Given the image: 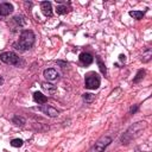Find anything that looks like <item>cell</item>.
I'll use <instances>...</instances> for the list:
<instances>
[{
	"label": "cell",
	"instance_id": "cell-1",
	"mask_svg": "<svg viewBox=\"0 0 152 152\" xmlns=\"http://www.w3.org/2000/svg\"><path fill=\"white\" fill-rule=\"evenodd\" d=\"M34 44V33L31 30H25L21 32L18 42L13 44V46L19 51H26L31 49Z\"/></svg>",
	"mask_w": 152,
	"mask_h": 152
},
{
	"label": "cell",
	"instance_id": "cell-2",
	"mask_svg": "<svg viewBox=\"0 0 152 152\" xmlns=\"http://www.w3.org/2000/svg\"><path fill=\"white\" fill-rule=\"evenodd\" d=\"M147 127V124L145 121H139L135 122L134 125H132L121 137V142L122 144H128L132 139H135L137 137H139V134Z\"/></svg>",
	"mask_w": 152,
	"mask_h": 152
},
{
	"label": "cell",
	"instance_id": "cell-3",
	"mask_svg": "<svg viewBox=\"0 0 152 152\" xmlns=\"http://www.w3.org/2000/svg\"><path fill=\"white\" fill-rule=\"evenodd\" d=\"M0 59L6 64H11V65H15V66H19L20 63H23V61L18 57V55L12 51L0 53Z\"/></svg>",
	"mask_w": 152,
	"mask_h": 152
},
{
	"label": "cell",
	"instance_id": "cell-4",
	"mask_svg": "<svg viewBox=\"0 0 152 152\" xmlns=\"http://www.w3.org/2000/svg\"><path fill=\"white\" fill-rule=\"evenodd\" d=\"M100 83H101V80L96 72H89L86 75L84 87L87 89H97L100 87Z\"/></svg>",
	"mask_w": 152,
	"mask_h": 152
},
{
	"label": "cell",
	"instance_id": "cell-5",
	"mask_svg": "<svg viewBox=\"0 0 152 152\" xmlns=\"http://www.w3.org/2000/svg\"><path fill=\"white\" fill-rule=\"evenodd\" d=\"M110 142H112V138L108 135H103L90 147V150L88 152H104V150L107 148V146Z\"/></svg>",
	"mask_w": 152,
	"mask_h": 152
},
{
	"label": "cell",
	"instance_id": "cell-6",
	"mask_svg": "<svg viewBox=\"0 0 152 152\" xmlns=\"http://www.w3.org/2000/svg\"><path fill=\"white\" fill-rule=\"evenodd\" d=\"M39 110L43 112L44 114H46L48 116H51V118H56L59 114V112L56 108H53V107H51L49 104H43L42 107H39Z\"/></svg>",
	"mask_w": 152,
	"mask_h": 152
},
{
	"label": "cell",
	"instance_id": "cell-7",
	"mask_svg": "<svg viewBox=\"0 0 152 152\" xmlns=\"http://www.w3.org/2000/svg\"><path fill=\"white\" fill-rule=\"evenodd\" d=\"M13 12V6L10 2H2L0 4V15L1 17H6L8 14H11Z\"/></svg>",
	"mask_w": 152,
	"mask_h": 152
},
{
	"label": "cell",
	"instance_id": "cell-8",
	"mask_svg": "<svg viewBox=\"0 0 152 152\" xmlns=\"http://www.w3.org/2000/svg\"><path fill=\"white\" fill-rule=\"evenodd\" d=\"M40 8H42V12L46 17H52L53 12H52V6H51V2L50 1H43V2H40Z\"/></svg>",
	"mask_w": 152,
	"mask_h": 152
},
{
	"label": "cell",
	"instance_id": "cell-9",
	"mask_svg": "<svg viewBox=\"0 0 152 152\" xmlns=\"http://www.w3.org/2000/svg\"><path fill=\"white\" fill-rule=\"evenodd\" d=\"M78 58H80V62H81L83 65H89V64H91L93 61H94V57H93L90 53H88V52H82Z\"/></svg>",
	"mask_w": 152,
	"mask_h": 152
},
{
	"label": "cell",
	"instance_id": "cell-10",
	"mask_svg": "<svg viewBox=\"0 0 152 152\" xmlns=\"http://www.w3.org/2000/svg\"><path fill=\"white\" fill-rule=\"evenodd\" d=\"M44 77H45L48 81H53V80L58 78V72H57L56 69L50 68V69L44 70Z\"/></svg>",
	"mask_w": 152,
	"mask_h": 152
},
{
	"label": "cell",
	"instance_id": "cell-11",
	"mask_svg": "<svg viewBox=\"0 0 152 152\" xmlns=\"http://www.w3.org/2000/svg\"><path fill=\"white\" fill-rule=\"evenodd\" d=\"M33 100H34V102H37L38 104H43V103H45V102L48 101V97H46L45 95H43L42 93L36 91V93L33 94Z\"/></svg>",
	"mask_w": 152,
	"mask_h": 152
},
{
	"label": "cell",
	"instance_id": "cell-12",
	"mask_svg": "<svg viewBox=\"0 0 152 152\" xmlns=\"http://www.w3.org/2000/svg\"><path fill=\"white\" fill-rule=\"evenodd\" d=\"M42 88L45 91H48V94H53L57 90V87L53 86V84H51V83H49V82H43L42 83Z\"/></svg>",
	"mask_w": 152,
	"mask_h": 152
},
{
	"label": "cell",
	"instance_id": "cell-13",
	"mask_svg": "<svg viewBox=\"0 0 152 152\" xmlns=\"http://www.w3.org/2000/svg\"><path fill=\"white\" fill-rule=\"evenodd\" d=\"M145 14V11H131L129 12V15L137 20H140Z\"/></svg>",
	"mask_w": 152,
	"mask_h": 152
},
{
	"label": "cell",
	"instance_id": "cell-14",
	"mask_svg": "<svg viewBox=\"0 0 152 152\" xmlns=\"http://www.w3.org/2000/svg\"><path fill=\"white\" fill-rule=\"evenodd\" d=\"M82 99H83V101L86 102V103H91L94 100H95V95H93V94H90V93H84L83 95H82Z\"/></svg>",
	"mask_w": 152,
	"mask_h": 152
},
{
	"label": "cell",
	"instance_id": "cell-15",
	"mask_svg": "<svg viewBox=\"0 0 152 152\" xmlns=\"http://www.w3.org/2000/svg\"><path fill=\"white\" fill-rule=\"evenodd\" d=\"M96 61H97V64H99L100 71H101L103 75H106V74H107V68H106V64L102 62V59H101L100 57H96Z\"/></svg>",
	"mask_w": 152,
	"mask_h": 152
},
{
	"label": "cell",
	"instance_id": "cell-16",
	"mask_svg": "<svg viewBox=\"0 0 152 152\" xmlns=\"http://www.w3.org/2000/svg\"><path fill=\"white\" fill-rule=\"evenodd\" d=\"M12 121H13V124H15L17 126H24V125H25V119H24L23 116H19V115H15Z\"/></svg>",
	"mask_w": 152,
	"mask_h": 152
},
{
	"label": "cell",
	"instance_id": "cell-17",
	"mask_svg": "<svg viewBox=\"0 0 152 152\" xmlns=\"http://www.w3.org/2000/svg\"><path fill=\"white\" fill-rule=\"evenodd\" d=\"M56 11H57V14H65L70 11V8L66 7V5H59V6H57Z\"/></svg>",
	"mask_w": 152,
	"mask_h": 152
},
{
	"label": "cell",
	"instance_id": "cell-18",
	"mask_svg": "<svg viewBox=\"0 0 152 152\" xmlns=\"http://www.w3.org/2000/svg\"><path fill=\"white\" fill-rule=\"evenodd\" d=\"M144 75H145V70L144 69H140L138 72H137V75H135V77L133 78V82L134 83H137V82H139L142 77H144Z\"/></svg>",
	"mask_w": 152,
	"mask_h": 152
},
{
	"label": "cell",
	"instance_id": "cell-19",
	"mask_svg": "<svg viewBox=\"0 0 152 152\" xmlns=\"http://www.w3.org/2000/svg\"><path fill=\"white\" fill-rule=\"evenodd\" d=\"M151 56H152V52H151V49H147L145 53H142V57H141V61L142 62H148L151 59Z\"/></svg>",
	"mask_w": 152,
	"mask_h": 152
},
{
	"label": "cell",
	"instance_id": "cell-20",
	"mask_svg": "<svg viewBox=\"0 0 152 152\" xmlns=\"http://www.w3.org/2000/svg\"><path fill=\"white\" fill-rule=\"evenodd\" d=\"M23 144H24V141L19 138L11 140V146H13V147H20V146H23Z\"/></svg>",
	"mask_w": 152,
	"mask_h": 152
},
{
	"label": "cell",
	"instance_id": "cell-21",
	"mask_svg": "<svg viewBox=\"0 0 152 152\" xmlns=\"http://www.w3.org/2000/svg\"><path fill=\"white\" fill-rule=\"evenodd\" d=\"M14 20H15L20 26H23V25L26 24V20H25V18H24L23 15H15V17H14Z\"/></svg>",
	"mask_w": 152,
	"mask_h": 152
},
{
	"label": "cell",
	"instance_id": "cell-22",
	"mask_svg": "<svg viewBox=\"0 0 152 152\" xmlns=\"http://www.w3.org/2000/svg\"><path fill=\"white\" fill-rule=\"evenodd\" d=\"M138 110V104H135V106H133V107H131V109H129V112H131V114H134L135 112Z\"/></svg>",
	"mask_w": 152,
	"mask_h": 152
},
{
	"label": "cell",
	"instance_id": "cell-23",
	"mask_svg": "<svg viewBox=\"0 0 152 152\" xmlns=\"http://www.w3.org/2000/svg\"><path fill=\"white\" fill-rule=\"evenodd\" d=\"M119 59H120V61H121V62H125V61H126V56H125V55H122V53H121V55H120V56H119Z\"/></svg>",
	"mask_w": 152,
	"mask_h": 152
},
{
	"label": "cell",
	"instance_id": "cell-24",
	"mask_svg": "<svg viewBox=\"0 0 152 152\" xmlns=\"http://www.w3.org/2000/svg\"><path fill=\"white\" fill-rule=\"evenodd\" d=\"M2 83H4V78H2V77H1V76H0V86H1V84H2Z\"/></svg>",
	"mask_w": 152,
	"mask_h": 152
}]
</instances>
